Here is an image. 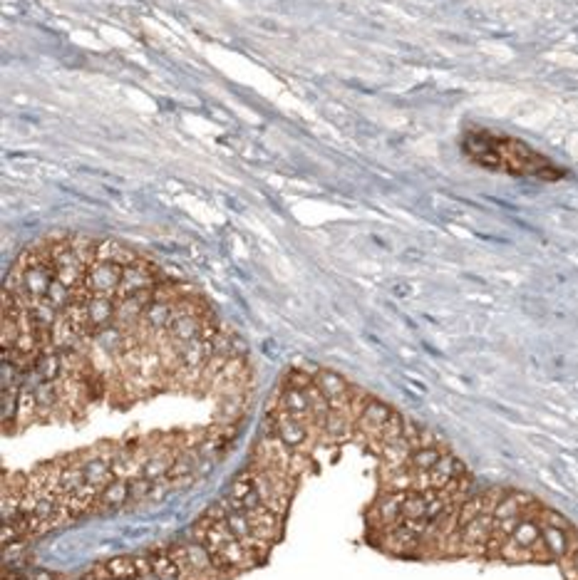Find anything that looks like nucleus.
I'll use <instances>...</instances> for the list:
<instances>
[{
    "label": "nucleus",
    "mask_w": 578,
    "mask_h": 580,
    "mask_svg": "<svg viewBox=\"0 0 578 580\" xmlns=\"http://www.w3.org/2000/svg\"><path fill=\"white\" fill-rule=\"evenodd\" d=\"M462 146L470 154V159L487 166V169L507 171V174L517 176H544V179H554L556 174L551 161H546L531 146L514 137H502V134L477 129V132L467 134Z\"/></svg>",
    "instance_id": "obj_1"
},
{
    "label": "nucleus",
    "mask_w": 578,
    "mask_h": 580,
    "mask_svg": "<svg viewBox=\"0 0 578 580\" xmlns=\"http://www.w3.org/2000/svg\"><path fill=\"white\" fill-rule=\"evenodd\" d=\"M28 578H30V580H57L60 576H53L50 571H35V573H30Z\"/></svg>",
    "instance_id": "obj_8"
},
{
    "label": "nucleus",
    "mask_w": 578,
    "mask_h": 580,
    "mask_svg": "<svg viewBox=\"0 0 578 580\" xmlns=\"http://www.w3.org/2000/svg\"><path fill=\"white\" fill-rule=\"evenodd\" d=\"M248 474H251L253 489L258 491V499H261V504H263L268 511H273L275 516L285 519V514H288V509H290V496H288V494H283V491L275 489V486L270 484V479L265 477L261 469L251 467V469H248Z\"/></svg>",
    "instance_id": "obj_3"
},
{
    "label": "nucleus",
    "mask_w": 578,
    "mask_h": 580,
    "mask_svg": "<svg viewBox=\"0 0 578 580\" xmlns=\"http://www.w3.org/2000/svg\"><path fill=\"white\" fill-rule=\"evenodd\" d=\"M248 521H251L253 531H256L258 538H263L265 543H278L280 533H283V519L280 516H275L273 511H268L265 506L261 509H253V511H246Z\"/></svg>",
    "instance_id": "obj_5"
},
{
    "label": "nucleus",
    "mask_w": 578,
    "mask_h": 580,
    "mask_svg": "<svg viewBox=\"0 0 578 580\" xmlns=\"http://www.w3.org/2000/svg\"><path fill=\"white\" fill-rule=\"evenodd\" d=\"M315 385L323 390V395L330 400L333 409H343V412H350V390L353 385L348 382L343 375L333 372V370H318L315 367Z\"/></svg>",
    "instance_id": "obj_2"
},
{
    "label": "nucleus",
    "mask_w": 578,
    "mask_h": 580,
    "mask_svg": "<svg viewBox=\"0 0 578 580\" xmlns=\"http://www.w3.org/2000/svg\"><path fill=\"white\" fill-rule=\"evenodd\" d=\"M107 568L117 580L137 576V561L134 558H112V561H107Z\"/></svg>",
    "instance_id": "obj_7"
},
{
    "label": "nucleus",
    "mask_w": 578,
    "mask_h": 580,
    "mask_svg": "<svg viewBox=\"0 0 578 580\" xmlns=\"http://www.w3.org/2000/svg\"><path fill=\"white\" fill-rule=\"evenodd\" d=\"M127 501H132V486H129V479H112V482L102 489L95 511L119 509V506H124Z\"/></svg>",
    "instance_id": "obj_6"
},
{
    "label": "nucleus",
    "mask_w": 578,
    "mask_h": 580,
    "mask_svg": "<svg viewBox=\"0 0 578 580\" xmlns=\"http://www.w3.org/2000/svg\"><path fill=\"white\" fill-rule=\"evenodd\" d=\"M372 519H375V526H377V533L402 524V494L382 491L372 506Z\"/></svg>",
    "instance_id": "obj_4"
}]
</instances>
